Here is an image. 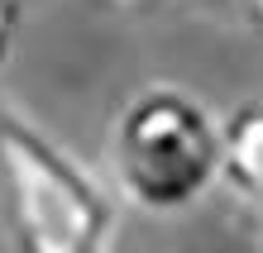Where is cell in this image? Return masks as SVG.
Listing matches in <instances>:
<instances>
[{
  "label": "cell",
  "instance_id": "4",
  "mask_svg": "<svg viewBox=\"0 0 263 253\" xmlns=\"http://www.w3.org/2000/svg\"><path fill=\"white\" fill-rule=\"evenodd\" d=\"M14 34H20V0H0V62L14 53Z\"/></svg>",
  "mask_w": 263,
  "mask_h": 253
},
{
  "label": "cell",
  "instance_id": "5",
  "mask_svg": "<svg viewBox=\"0 0 263 253\" xmlns=\"http://www.w3.org/2000/svg\"><path fill=\"white\" fill-rule=\"evenodd\" d=\"M239 14L258 29V34H263V0H239Z\"/></svg>",
  "mask_w": 263,
  "mask_h": 253
},
{
  "label": "cell",
  "instance_id": "2",
  "mask_svg": "<svg viewBox=\"0 0 263 253\" xmlns=\"http://www.w3.org/2000/svg\"><path fill=\"white\" fill-rule=\"evenodd\" d=\"M0 220L24 253H101L120 234V196L43 124L0 101Z\"/></svg>",
  "mask_w": 263,
  "mask_h": 253
},
{
  "label": "cell",
  "instance_id": "1",
  "mask_svg": "<svg viewBox=\"0 0 263 253\" xmlns=\"http://www.w3.org/2000/svg\"><path fill=\"white\" fill-rule=\"evenodd\" d=\"M110 186L134 210L173 220L187 215L220 186L225 120L177 82H148L125 96L110 134Z\"/></svg>",
  "mask_w": 263,
  "mask_h": 253
},
{
  "label": "cell",
  "instance_id": "6",
  "mask_svg": "<svg viewBox=\"0 0 263 253\" xmlns=\"http://www.w3.org/2000/svg\"><path fill=\"white\" fill-rule=\"evenodd\" d=\"M129 5H148V0H129Z\"/></svg>",
  "mask_w": 263,
  "mask_h": 253
},
{
  "label": "cell",
  "instance_id": "3",
  "mask_svg": "<svg viewBox=\"0 0 263 253\" xmlns=\"http://www.w3.org/2000/svg\"><path fill=\"white\" fill-rule=\"evenodd\" d=\"M220 186L235 196L239 215L263 239V96L244 101L235 115H225V167Z\"/></svg>",
  "mask_w": 263,
  "mask_h": 253
}]
</instances>
